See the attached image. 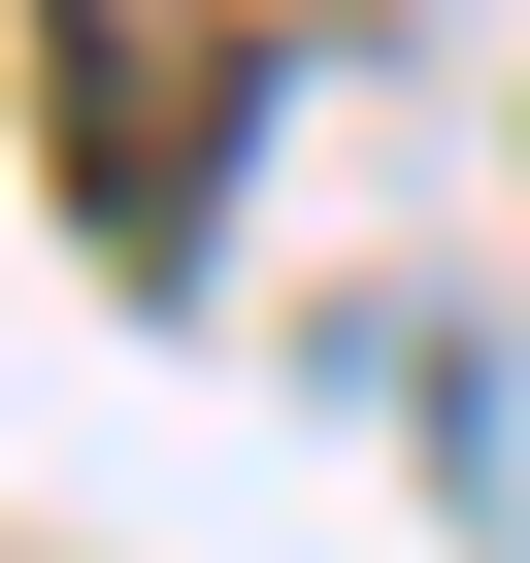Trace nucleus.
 I'll use <instances>...</instances> for the list:
<instances>
[{
    "instance_id": "obj_1",
    "label": "nucleus",
    "mask_w": 530,
    "mask_h": 563,
    "mask_svg": "<svg viewBox=\"0 0 530 563\" xmlns=\"http://www.w3.org/2000/svg\"><path fill=\"white\" fill-rule=\"evenodd\" d=\"M67 34L133 67V166H100V232L166 265V232H199V166H232V133H199V100H232V0H67Z\"/></svg>"
}]
</instances>
